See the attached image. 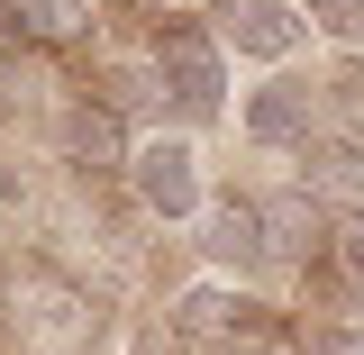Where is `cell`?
<instances>
[{
	"instance_id": "5bb4252c",
	"label": "cell",
	"mask_w": 364,
	"mask_h": 355,
	"mask_svg": "<svg viewBox=\"0 0 364 355\" xmlns=\"http://www.w3.org/2000/svg\"><path fill=\"white\" fill-rule=\"evenodd\" d=\"M18 201H28V174H18V164L0 155V210H18Z\"/></svg>"
},
{
	"instance_id": "9c48e42d",
	"label": "cell",
	"mask_w": 364,
	"mask_h": 355,
	"mask_svg": "<svg viewBox=\"0 0 364 355\" xmlns=\"http://www.w3.org/2000/svg\"><path fill=\"white\" fill-rule=\"evenodd\" d=\"M301 191H310L328 219H355V210H364V146H346V137H318L310 155H301Z\"/></svg>"
},
{
	"instance_id": "7c38bea8",
	"label": "cell",
	"mask_w": 364,
	"mask_h": 355,
	"mask_svg": "<svg viewBox=\"0 0 364 355\" xmlns=\"http://www.w3.org/2000/svg\"><path fill=\"white\" fill-rule=\"evenodd\" d=\"M128 355H191V337H182L173 319H136V328H128Z\"/></svg>"
},
{
	"instance_id": "30bf717a",
	"label": "cell",
	"mask_w": 364,
	"mask_h": 355,
	"mask_svg": "<svg viewBox=\"0 0 364 355\" xmlns=\"http://www.w3.org/2000/svg\"><path fill=\"white\" fill-rule=\"evenodd\" d=\"M219 355H310V337H301L282 310H264V319H246V328H237Z\"/></svg>"
},
{
	"instance_id": "277c9868",
	"label": "cell",
	"mask_w": 364,
	"mask_h": 355,
	"mask_svg": "<svg viewBox=\"0 0 364 355\" xmlns=\"http://www.w3.org/2000/svg\"><path fill=\"white\" fill-rule=\"evenodd\" d=\"M237 137L255 155H310L328 137V73H264L237 110Z\"/></svg>"
},
{
	"instance_id": "5b68a950",
	"label": "cell",
	"mask_w": 364,
	"mask_h": 355,
	"mask_svg": "<svg viewBox=\"0 0 364 355\" xmlns=\"http://www.w3.org/2000/svg\"><path fill=\"white\" fill-rule=\"evenodd\" d=\"M200 18H210V37H219L237 64H264V73H291L301 46H310L301 0H210Z\"/></svg>"
},
{
	"instance_id": "8992f818",
	"label": "cell",
	"mask_w": 364,
	"mask_h": 355,
	"mask_svg": "<svg viewBox=\"0 0 364 355\" xmlns=\"http://www.w3.org/2000/svg\"><path fill=\"white\" fill-rule=\"evenodd\" d=\"M191 246H200V265L219 273V282H246V292H255V282L273 273L264 201H255V191H219V201H210V219H200V237H191Z\"/></svg>"
},
{
	"instance_id": "2e32d148",
	"label": "cell",
	"mask_w": 364,
	"mask_h": 355,
	"mask_svg": "<svg viewBox=\"0 0 364 355\" xmlns=\"http://www.w3.org/2000/svg\"><path fill=\"white\" fill-rule=\"evenodd\" d=\"M0 83H9V64H0ZM0 119H9V91H0Z\"/></svg>"
},
{
	"instance_id": "7a4b0ae2",
	"label": "cell",
	"mask_w": 364,
	"mask_h": 355,
	"mask_svg": "<svg viewBox=\"0 0 364 355\" xmlns=\"http://www.w3.org/2000/svg\"><path fill=\"white\" fill-rule=\"evenodd\" d=\"M119 182H128L136 219H155V228H200L210 201H219L210 174H200V137H182V128H146Z\"/></svg>"
},
{
	"instance_id": "8fae6325",
	"label": "cell",
	"mask_w": 364,
	"mask_h": 355,
	"mask_svg": "<svg viewBox=\"0 0 364 355\" xmlns=\"http://www.w3.org/2000/svg\"><path fill=\"white\" fill-rule=\"evenodd\" d=\"M301 18H310V37L364 55V0H301Z\"/></svg>"
},
{
	"instance_id": "4fadbf2b",
	"label": "cell",
	"mask_w": 364,
	"mask_h": 355,
	"mask_svg": "<svg viewBox=\"0 0 364 355\" xmlns=\"http://www.w3.org/2000/svg\"><path fill=\"white\" fill-rule=\"evenodd\" d=\"M328 265L346 273V282H364V210H355V219H337V246H328Z\"/></svg>"
},
{
	"instance_id": "3957f363",
	"label": "cell",
	"mask_w": 364,
	"mask_h": 355,
	"mask_svg": "<svg viewBox=\"0 0 364 355\" xmlns=\"http://www.w3.org/2000/svg\"><path fill=\"white\" fill-rule=\"evenodd\" d=\"M9 328L28 355H91L100 346V301H91V282H73L55 265H18L9 273Z\"/></svg>"
},
{
	"instance_id": "9a60e30c",
	"label": "cell",
	"mask_w": 364,
	"mask_h": 355,
	"mask_svg": "<svg viewBox=\"0 0 364 355\" xmlns=\"http://www.w3.org/2000/svg\"><path fill=\"white\" fill-rule=\"evenodd\" d=\"M318 355H364V319H355V328H328V346H318Z\"/></svg>"
},
{
	"instance_id": "6da1fadb",
	"label": "cell",
	"mask_w": 364,
	"mask_h": 355,
	"mask_svg": "<svg viewBox=\"0 0 364 355\" xmlns=\"http://www.w3.org/2000/svg\"><path fill=\"white\" fill-rule=\"evenodd\" d=\"M146 64H155V100L173 110L182 137L228 119V46L210 37L200 9H155L146 18Z\"/></svg>"
},
{
	"instance_id": "ba28073f",
	"label": "cell",
	"mask_w": 364,
	"mask_h": 355,
	"mask_svg": "<svg viewBox=\"0 0 364 355\" xmlns=\"http://www.w3.org/2000/svg\"><path fill=\"white\" fill-rule=\"evenodd\" d=\"M264 310H273V301H255L246 282H219V273H200V282H182L173 301H164V319H173V328L191 337V346H210V355H219L228 337L246 328V319H264Z\"/></svg>"
},
{
	"instance_id": "52a82bcc",
	"label": "cell",
	"mask_w": 364,
	"mask_h": 355,
	"mask_svg": "<svg viewBox=\"0 0 364 355\" xmlns=\"http://www.w3.org/2000/svg\"><path fill=\"white\" fill-rule=\"evenodd\" d=\"M55 146H64V164H73V174H128V155H136V128L128 119H119V110H109V100H100V91H64V110H55Z\"/></svg>"
}]
</instances>
